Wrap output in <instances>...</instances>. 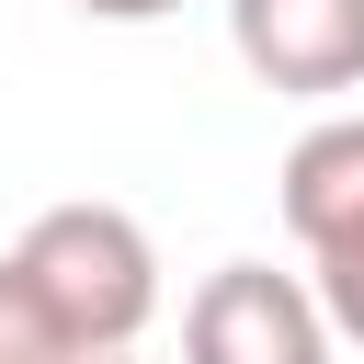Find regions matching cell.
Returning <instances> with one entry per match:
<instances>
[{
    "mask_svg": "<svg viewBox=\"0 0 364 364\" xmlns=\"http://www.w3.org/2000/svg\"><path fill=\"white\" fill-rule=\"evenodd\" d=\"M330 307L318 284L273 273V262H216L182 307V364H330Z\"/></svg>",
    "mask_w": 364,
    "mask_h": 364,
    "instance_id": "3957f363",
    "label": "cell"
},
{
    "mask_svg": "<svg viewBox=\"0 0 364 364\" xmlns=\"http://www.w3.org/2000/svg\"><path fill=\"white\" fill-rule=\"evenodd\" d=\"M284 228L341 341H364V114H330L284 148Z\"/></svg>",
    "mask_w": 364,
    "mask_h": 364,
    "instance_id": "7a4b0ae2",
    "label": "cell"
},
{
    "mask_svg": "<svg viewBox=\"0 0 364 364\" xmlns=\"http://www.w3.org/2000/svg\"><path fill=\"white\" fill-rule=\"evenodd\" d=\"M228 46L262 91H364V0H228Z\"/></svg>",
    "mask_w": 364,
    "mask_h": 364,
    "instance_id": "277c9868",
    "label": "cell"
},
{
    "mask_svg": "<svg viewBox=\"0 0 364 364\" xmlns=\"http://www.w3.org/2000/svg\"><path fill=\"white\" fill-rule=\"evenodd\" d=\"M91 23H159V11H182V0H80Z\"/></svg>",
    "mask_w": 364,
    "mask_h": 364,
    "instance_id": "8992f818",
    "label": "cell"
},
{
    "mask_svg": "<svg viewBox=\"0 0 364 364\" xmlns=\"http://www.w3.org/2000/svg\"><path fill=\"white\" fill-rule=\"evenodd\" d=\"M0 364H80L68 353V330H57V307L34 296V273L0 250Z\"/></svg>",
    "mask_w": 364,
    "mask_h": 364,
    "instance_id": "5b68a950",
    "label": "cell"
},
{
    "mask_svg": "<svg viewBox=\"0 0 364 364\" xmlns=\"http://www.w3.org/2000/svg\"><path fill=\"white\" fill-rule=\"evenodd\" d=\"M102 364H125V353H102Z\"/></svg>",
    "mask_w": 364,
    "mask_h": 364,
    "instance_id": "52a82bcc",
    "label": "cell"
},
{
    "mask_svg": "<svg viewBox=\"0 0 364 364\" xmlns=\"http://www.w3.org/2000/svg\"><path fill=\"white\" fill-rule=\"evenodd\" d=\"M11 262L34 273V296L57 307V330H68L80 364L125 353V341L159 318V250H148V228H136L125 205H46V216L11 239Z\"/></svg>",
    "mask_w": 364,
    "mask_h": 364,
    "instance_id": "6da1fadb",
    "label": "cell"
}]
</instances>
